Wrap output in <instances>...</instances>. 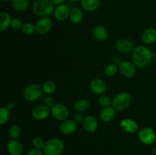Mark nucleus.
Wrapping results in <instances>:
<instances>
[{"label":"nucleus","instance_id":"obj_1","mask_svg":"<svg viewBox=\"0 0 156 155\" xmlns=\"http://www.w3.org/2000/svg\"><path fill=\"white\" fill-rule=\"evenodd\" d=\"M153 58V53L146 46H137L133 50V63L136 68H144L149 65Z\"/></svg>","mask_w":156,"mask_h":155},{"label":"nucleus","instance_id":"obj_2","mask_svg":"<svg viewBox=\"0 0 156 155\" xmlns=\"http://www.w3.org/2000/svg\"><path fill=\"white\" fill-rule=\"evenodd\" d=\"M54 5L50 0H35L32 5L33 12L38 17H49L54 12Z\"/></svg>","mask_w":156,"mask_h":155},{"label":"nucleus","instance_id":"obj_3","mask_svg":"<svg viewBox=\"0 0 156 155\" xmlns=\"http://www.w3.org/2000/svg\"><path fill=\"white\" fill-rule=\"evenodd\" d=\"M64 150V143L59 138H50L45 142L43 147L44 155H59Z\"/></svg>","mask_w":156,"mask_h":155},{"label":"nucleus","instance_id":"obj_4","mask_svg":"<svg viewBox=\"0 0 156 155\" xmlns=\"http://www.w3.org/2000/svg\"><path fill=\"white\" fill-rule=\"evenodd\" d=\"M131 96L127 92H120L112 100V107L116 111H123L129 107L131 103Z\"/></svg>","mask_w":156,"mask_h":155},{"label":"nucleus","instance_id":"obj_5","mask_svg":"<svg viewBox=\"0 0 156 155\" xmlns=\"http://www.w3.org/2000/svg\"><path fill=\"white\" fill-rule=\"evenodd\" d=\"M42 87L38 84H31L24 89L23 96L27 102H34L42 96Z\"/></svg>","mask_w":156,"mask_h":155},{"label":"nucleus","instance_id":"obj_6","mask_svg":"<svg viewBox=\"0 0 156 155\" xmlns=\"http://www.w3.org/2000/svg\"><path fill=\"white\" fill-rule=\"evenodd\" d=\"M50 114L57 121H64L67 119L69 115L68 107L62 103H55L50 108Z\"/></svg>","mask_w":156,"mask_h":155},{"label":"nucleus","instance_id":"obj_7","mask_svg":"<svg viewBox=\"0 0 156 155\" xmlns=\"http://www.w3.org/2000/svg\"><path fill=\"white\" fill-rule=\"evenodd\" d=\"M138 137L140 141L145 144H154L156 141V134L155 131L149 127H146L140 130L138 133Z\"/></svg>","mask_w":156,"mask_h":155},{"label":"nucleus","instance_id":"obj_8","mask_svg":"<svg viewBox=\"0 0 156 155\" xmlns=\"http://www.w3.org/2000/svg\"><path fill=\"white\" fill-rule=\"evenodd\" d=\"M53 27V21L49 17L41 18L35 24V30L41 35L47 34Z\"/></svg>","mask_w":156,"mask_h":155},{"label":"nucleus","instance_id":"obj_9","mask_svg":"<svg viewBox=\"0 0 156 155\" xmlns=\"http://www.w3.org/2000/svg\"><path fill=\"white\" fill-rule=\"evenodd\" d=\"M119 71L123 77L126 78H132L135 76L136 72V67L133 62L129 61H122L118 65Z\"/></svg>","mask_w":156,"mask_h":155},{"label":"nucleus","instance_id":"obj_10","mask_svg":"<svg viewBox=\"0 0 156 155\" xmlns=\"http://www.w3.org/2000/svg\"><path fill=\"white\" fill-rule=\"evenodd\" d=\"M115 48L117 51L122 53H129L133 50L134 43L129 38L123 37L119 39L115 44Z\"/></svg>","mask_w":156,"mask_h":155},{"label":"nucleus","instance_id":"obj_11","mask_svg":"<svg viewBox=\"0 0 156 155\" xmlns=\"http://www.w3.org/2000/svg\"><path fill=\"white\" fill-rule=\"evenodd\" d=\"M50 114V108L45 105H40L36 106L32 111V116L37 121L46 119Z\"/></svg>","mask_w":156,"mask_h":155},{"label":"nucleus","instance_id":"obj_12","mask_svg":"<svg viewBox=\"0 0 156 155\" xmlns=\"http://www.w3.org/2000/svg\"><path fill=\"white\" fill-rule=\"evenodd\" d=\"M70 10L71 9H69V7L67 5L62 3V4L59 5H56V7L54 9L53 14H54L56 19H57L59 21H66L69 17Z\"/></svg>","mask_w":156,"mask_h":155},{"label":"nucleus","instance_id":"obj_13","mask_svg":"<svg viewBox=\"0 0 156 155\" xmlns=\"http://www.w3.org/2000/svg\"><path fill=\"white\" fill-rule=\"evenodd\" d=\"M90 89L98 95L104 94L107 91V84L102 79L94 78L90 83Z\"/></svg>","mask_w":156,"mask_h":155},{"label":"nucleus","instance_id":"obj_14","mask_svg":"<svg viewBox=\"0 0 156 155\" xmlns=\"http://www.w3.org/2000/svg\"><path fill=\"white\" fill-rule=\"evenodd\" d=\"M98 127V122L94 115H87L83 120V128L88 133H94Z\"/></svg>","mask_w":156,"mask_h":155},{"label":"nucleus","instance_id":"obj_15","mask_svg":"<svg viewBox=\"0 0 156 155\" xmlns=\"http://www.w3.org/2000/svg\"><path fill=\"white\" fill-rule=\"evenodd\" d=\"M76 129H77V125H76V122L73 119L64 120L62 122L60 127H59L61 132L66 135H69L74 133Z\"/></svg>","mask_w":156,"mask_h":155},{"label":"nucleus","instance_id":"obj_16","mask_svg":"<svg viewBox=\"0 0 156 155\" xmlns=\"http://www.w3.org/2000/svg\"><path fill=\"white\" fill-rule=\"evenodd\" d=\"M120 127L128 133H135L139 131V126L135 120L132 119H124L120 122Z\"/></svg>","mask_w":156,"mask_h":155},{"label":"nucleus","instance_id":"obj_17","mask_svg":"<svg viewBox=\"0 0 156 155\" xmlns=\"http://www.w3.org/2000/svg\"><path fill=\"white\" fill-rule=\"evenodd\" d=\"M7 150L10 155H21L23 146L17 139H12L8 142Z\"/></svg>","mask_w":156,"mask_h":155},{"label":"nucleus","instance_id":"obj_18","mask_svg":"<svg viewBox=\"0 0 156 155\" xmlns=\"http://www.w3.org/2000/svg\"><path fill=\"white\" fill-rule=\"evenodd\" d=\"M92 35L98 41H105L109 36V33L107 28L104 26L98 25L94 27L92 30Z\"/></svg>","mask_w":156,"mask_h":155},{"label":"nucleus","instance_id":"obj_19","mask_svg":"<svg viewBox=\"0 0 156 155\" xmlns=\"http://www.w3.org/2000/svg\"><path fill=\"white\" fill-rule=\"evenodd\" d=\"M142 40L145 44L150 45L156 42V29L153 27L147 28L142 35Z\"/></svg>","mask_w":156,"mask_h":155},{"label":"nucleus","instance_id":"obj_20","mask_svg":"<svg viewBox=\"0 0 156 155\" xmlns=\"http://www.w3.org/2000/svg\"><path fill=\"white\" fill-rule=\"evenodd\" d=\"M115 109L112 106H108L104 107L100 112V118L105 122H111L115 118Z\"/></svg>","mask_w":156,"mask_h":155},{"label":"nucleus","instance_id":"obj_21","mask_svg":"<svg viewBox=\"0 0 156 155\" xmlns=\"http://www.w3.org/2000/svg\"><path fill=\"white\" fill-rule=\"evenodd\" d=\"M81 7L86 12H94L100 7V0H81Z\"/></svg>","mask_w":156,"mask_h":155},{"label":"nucleus","instance_id":"obj_22","mask_svg":"<svg viewBox=\"0 0 156 155\" xmlns=\"http://www.w3.org/2000/svg\"><path fill=\"white\" fill-rule=\"evenodd\" d=\"M83 12L79 8H73V9L70 10L69 18L71 22L73 23V24H78L82 22V21L83 20Z\"/></svg>","mask_w":156,"mask_h":155},{"label":"nucleus","instance_id":"obj_23","mask_svg":"<svg viewBox=\"0 0 156 155\" xmlns=\"http://www.w3.org/2000/svg\"><path fill=\"white\" fill-rule=\"evenodd\" d=\"M12 17L5 12H0V32H3L10 27Z\"/></svg>","mask_w":156,"mask_h":155},{"label":"nucleus","instance_id":"obj_24","mask_svg":"<svg viewBox=\"0 0 156 155\" xmlns=\"http://www.w3.org/2000/svg\"><path fill=\"white\" fill-rule=\"evenodd\" d=\"M12 7L17 12H25L29 7L30 0H11Z\"/></svg>","mask_w":156,"mask_h":155},{"label":"nucleus","instance_id":"obj_25","mask_svg":"<svg viewBox=\"0 0 156 155\" xmlns=\"http://www.w3.org/2000/svg\"><path fill=\"white\" fill-rule=\"evenodd\" d=\"M90 107V102L86 99H80L76 100L73 104V108L79 112L86 111Z\"/></svg>","mask_w":156,"mask_h":155},{"label":"nucleus","instance_id":"obj_26","mask_svg":"<svg viewBox=\"0 0 156 155\" xmlns=\"http://www.w3.org/2000/svg\"><path fill=\"white\" fill-rule=\"evenodd\" d=\"M56 85L55 82L53 81H47L44 82L42 85V90L43 92H44L47 94H51L56 91Z\"/></svg>","mask_w":156,"mask_h":155},{"label":"nucleus","instance_id":"obj_27","mask_svg":"<svg viewBox=\"0 0 156 155\" xmlns=\"http://www.w3.org/2000/svg\"><path fill=\"white\" fill-rule=\"evenodd\" d=\"M10 118V111L5 106L0 107V126L5 125Z\"/></svg>","mask_w":156,"mask_h":155},{"label":"nucleus","instance_id":"obj_28","mask_svg":"<svg viewBox=\"0 0 156 155\" xmlns=\"http://www.w3.org/2000/svg\"><path fill=\"white\" fill-rule=\"evenodd\" d=\"M119 68L116 64H109L105 68V74L108 77H114L118 72Z\"/></svg>","mask_w":156,"mask_h":155},{"label":"nucleus","instance_id":"obj_29","mask_svg":"<svg viewBox=\"0 0 156 155\" xmlns=\"http://www.w3.org/2000/svg\"><path fill=\"white\" fill-rule=\"evenodd\" d=\"M9 133L12 139H17L21 135V128L17 124L12 125L9 128Z\"/></svg>","mask_w":156,"mask_h":155},{"label":"nucleus","instance_id":"obj_30","mask_svg":"<svg viewBox=\"0 0 156 155\" xmlns=\"http://www.w3.org/2000/svg\"><path fill=\"white\" fill-rule=\"evenodd\" d=\"M21 31L26 35L33 34L36 30H35V24H33L32 23L27 22L23 24L21 27Z\"/></svg>","mask_w":156,"mask_h":155},{"label":"nucleus","instance_id":"obj_31","mask_svg":"<svg viewBox=\"0 0 156 155\" xmlns=\"http://www.w3.org/2000/svg\"><path fill=\"white\" fill-rule=\"evenodd\" d=\"M98 103L102 107H108V106H111V105H112V100L108 96L101 94L98 97Z\"/></svg>","mask_w":156,"mask_h":155},{"label":"nucleus","instance_id":"obj_32","mask_svg":"<svg viewBox=\"0 0 156 155\" xmlns=\"http://www.w3.org/2000/svg\"><path fill=\"white\" fill-rule=\"evenodd\" d=\"M23 24H24L20 18H12V21H11L10 27L14 30H19V29H21Z\"/></svg>","mask_w":156,"mask_h":155},{"label":"nucleus","instance_id":"obj_33","mask_svg":"<svg viewBox=\"0 0 156 155\" xmlns=\"http://www.w3.org/2000/svg\"><path fill=\"white\" fill-rule=\"evenodd\" d=\"M32 144H33L34 147L35 148H37V149L42 148L43 149L45 142H44V140H43L41 138L37 137V138H34L33 139V141H32Z\"/></svg>","mask_w":156,"mask_h":155},{"label":"nucleus","instance_id":"obj_34","mask_svg":"<svg viewBox=\"0 0 156 155\" xmlns=\"http://www.w3.org/2000/svg\"><path fill=\"white\" fill-rule=\"evenodd\" d=\"M44 103L47 107L51 108L55 104V100L50 96H46V97H44Z\"/></svg>","mask_w":156,"mask_h":155},{"label":"nucleus","instance_id":"obj_35","mask_svg":"<svg viewBox=\"0 0 156 155\" xmlns=\"http://www.w3.org/2000/svg\"><path fill=\"white\" fill-rule=\"evenodd\" d=\"M43 151L41 149L34 148L30 150L28 153H27V155H43Z\"/></svg>","mask_w":156,"mask_h":155},{"label":"nucleus","instance_id":"obj_36","mask_svg":"<svg viewBox=\"0 0 156 155\" xmlns=\"http://www.w3.org/2000/svg\"><path fill=\"white\" fill-rule=\"evenodd\" d=\"M84 116L83 115H82V114H81V113H77V114H76V115H75V116H74V121L76 122V123L77 122H83V120H84Z\"/></svg>","mask_w":156,"mask_h":155},{"label":"nucleus","instance_id":"obj_37","mask_svg":"<svg viewBox=\"0 0 156 155\" xmlns=\"http://www.w3.org/2000/svg\"><path fill=\"white\" fill-rule=\"evenodd\" d=\"M5 107L7 108V109H9V110L11 112V111L13 110L14 108H15V104H14L13 103H7V104H6Z\"/></svg>","mask_w":156,"mask_h":155},{"label":"nucleus","instance_id":"obj_38","mask_svg":"<svg viewBox=\"0 0 156 155\" xmlns=\"http://www.w3.org/2000/svg\"><path fill=\"white\" fill-rule=\"evenodd\" d=\"M53 2L54 5H59L62 4L65 2V0H50Z\"/></svg>","mask_w":156,"mask_h":155},{"label":"nucleus","instance_id":"obj_39","mask_svg":"<svg viewBox=\"0 0 156 155\" xmlns=\"http://www.w3.org/2000/svg\"><path fill=\"white\" fill-rule=\"evenodd\" d=\"M152 153H154V154H156V147L153 148V150H152Z\"/></svg>","mask_w":156,"mask_h":155},{"label":"nucleus","instance_id":"obj_40","mask_svg":"<svg viewBox=\"0 0 156 155\" xmlns=\"http://www.w3.org/2000/svg\"><path fill=\"white\" fill-rule=\"evenodd\" d=\"M69 1H71V2H79V1H81V0H69Z\"/></svg>","mask_w":156,"mask_h":155},{"label":"nucleus","instance_id":"obj_41","mask_svg":"<svg viewBox=\"0 0 156 155\" xmlns=\"http://www.w3.org/2000/svg\"><path fill=\"white\" fill-rule=\"evenodd\" d=\"M0 1H2V2H9V1H11V0H0Z\"/></svg>","mask_w":156,"mask_h":155}]
</instances>
